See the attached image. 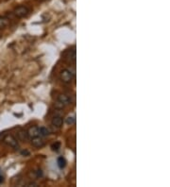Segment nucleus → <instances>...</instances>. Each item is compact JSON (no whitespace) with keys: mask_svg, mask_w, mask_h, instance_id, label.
Masks as SVG:
<instances>
[{"mask_svg":"<svg viewBox=\"0 0 170 187\" xmlns=\"http://www.w3.org/2000/svg\"><path fill=\"white\" fill-rule=\"evenodd\" d=\"M29 10L28 7L25 6H18L14 8L13 11V13L16 17H18V18H22V17H25L28 14Z\"/></svg>","mask_w":170,"mask_h":187,"instance_id":"1","label":"nucleus"},{"mask_svg":"<svg viewBox=\"0 0 170 187\" xmlns=\"http://www.w3.org/2000/svg\"><path fill=\"white\" fill-rule=\"evenodd\" d=\"M74 78V74L69 69H63L61 72V79L65 83H70Z\"/></svg>","mask_w":170,"mask_h":187,"instance_id":"2","label":"nucleus"},{"mask_svg":"<svg viewBox=\"0 0 170 187\" xmlns=\"http://www.w3.org/2000/svg\"><path fill=\"white\" fill-rule=\"evenodd\" d=\"M3 142L5 143L7 146L11 147L12 148H18L19 147L18 143H17V140L12 135H11V134L6 135L5 137L3 138Z\"/></svg>","mask_w":170,"mask_h":187,"instance_id":"3","label":"nucleus"},{"mask_svg":"<svg viewBox=\"0 0 170 187\" xmlns=\"http://www.w3.org/2000/svg\"><path fill=\"white\" fill-rule=\"evenodd\" d=\"M31 144L36 148H41L45 146V141L42 140V138H40L39 136H37V137H34L31 138Z\"/></svg>","mask_w":170,"mask_h":187,"instance_id":"4","label":"nucleus"},{"mask_svg":"<svg viewBox=\"0 0 170 187\" xmlns=\"http://www.w3.org/2000/svg\"><path fill=\"white\" fill-rule=\"evenodd\" d=\"M27 132L28 135V138L37 137V136H39V127L36 126H32L27 130Z\"/></svg>","mask_w":170,"mask_h":187,"instance_id":"5","label":"nucleus"},{"mask_svg":"<svg viewBox=\"0 0 170 187\" xmlns=\"http://www.w3.org/2000/svg\"><path fill=\"white\" fill-rule=\"evenodd\" d=\"M58 101H59V103H61V104L63 106V105L69 104L70 98H69V97H68L67 96H65V95H59V96H58Z\"/></svg>","mask_w":170,"mask_h":187,"instance_id":"6","label":"nucleus"},{"mask_svg":"<svg viewBox=\"0 0 170 187\" xmlns=\"http://www.w3.org/2000/svg\"><path fill=\"white\" fill-rule=\"evenodd\" d=\"M62 122H63L62 121V118L61 116H55L52 119V125L55 126V127H62Z\"/></svg>","mask_w":170,"mask_h":187,"instance_id":"7","label":"nucleus"},{"mask_svg":"<svg viewBox=\"0 0 170 187\" xmlns=\"http://www.w3.org/2000/svg\"><path fill=\"white\" fill-rule=\"evenodd\" d=\"M10 23V21L5 16H0V29L5 28L7 25Z\"/></svg>","mask_w":170,"mask_h":187,"instance_id":"8","label":"nucleus"},{"mask_svg":"<svg viewBox=\"0 0 170 187\" xmlns=\"http://www.w3.org/2000/svg\"><path fill=\"white\" fill-rule=\"evenodd\" d=\"M28 132L25 130H21L18 132V139L20 140V141L25 142V140H28Z\"/></svg>","mask_w":170,"mask_h":187,"instance_id":"9","label":"nucleus"},{"mask_svg":"<svg viewBox=\"0 0 170 187\" xmlns=\"http://www.w3.org/2000/svg\"><path fill=\"white\" fill-rule=\"evenodd\" d=\"M39 134L42 136H48L50 134V131L47 127H39Z\"/></svg>","mask_w":170,"mask_h":187,"instance_id":"10","label":"nucleus"},{"mask_svg":"<svg viewBox=\"0 0 170 187\" xmlns=\"http://www.w3.org/2000/svg\"><path fill=\"white\" fill-rule=\"evenodd\" d=\"M68 59H69V62H74L76 61V50L75 48H73L71 51H69V54H68V56H67Z\"/></svg>","mask_w":170,"mask_h":187,"instance_id":"11","label":"nucleus"},{"mask_svg":"<svg viewBox=\"0 0 170 187\" xmlns=\"http://www.w3.org/2000/svg\"><path fill=\"white\" fill-rule=\"evenodd\" d=\"M58 165L61 169L64 168L65 165H66V160L63 158V157H59V158L58 159Z\"/></svg>","mask_w":170,"mask_h":187,"instance_id":"12","label":"nucleus"},{"mask_svg":"<svg viewBox=\"0 0 170 187\" xmlns=\"http://www.w3.org/2000/svg\"><path fill=\"white\" fill-rule=\"evenodd\" d=\"M65 122H66V124H67V125L72 126V125H74V124H75V122H76V118H75V116H68V117L66 118Z\"/></svg>","mask_w":170,"mask_h":187,"instance_id":"13","label":"nucleus"},{"mask_svg":"<svg viewBox=\"0 0 170 187\" xmlns=\"http://www.w3.org/2000/svg\"><path fill=\"white\" fill-rule=\"evenodd\" d=\"M59 147H61V144H59V142L55 143V144H52V146H51V147H52V149H53L54 151H58L59 148Z\"/></svg>","mask_w":170,"mask_h":187,"instance_id":"14","label":"nucleus"},{"mask_svg":"<svg viewBox=\"0 0 170 187\" xmlns=\"http://www.w3.org/2000/svg\"><path fill=\"white\" fill-rule=\"evenodd\" d=\"M4 181V177L3 176H0V183H2Z\"/></svg>","mask_w":170,"mask_h":187,"instance_id":"15","label":"nucleus"},{"mask_svg":"<svg viewBox=\"0 0 170 187\" xmlns=\"http://www.w3.org/2000/svg\"><path fill=\"white\" fill-rule=\"evenodd\" d=\"M22 154H23V155H28V151H23V152H22Z\"/></svg>","mask_w":170,"mask_h":187,"instance_id":"16","label":"nucleus"}]
</instances>
